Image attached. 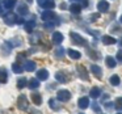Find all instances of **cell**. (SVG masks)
Returning a JSON list of instances; mask_svg holds the SVG:
<instances>
[{"label":"cell","instance_id":"6da1fadb","mask_svg":"<svg viewBox=\"0 0 122 114\" xmlns=\"http://www.w3.org/2000/svg\"><path fill=\"white\" fill-rule=\"evenodd\" d=\"M70 37H71L72 42H74L75 45H77V46H85V43H87V41H85L84 38L79 34V33L71 32V33H70Z\"/></svg>","mask_w":122,"mask_h":114},{"label":"cell","instance_id":"7a4b0ae2","mask_svg":"<svg viewBox=\"0 0 122 114\" xmlns=\"http://www.w3.org/2000/svg\"><path fill=\"white\" fill-rule=\"evenodd\" d=\"M17 108L20 110H26L29 108V102H28V98L25 94H20L17 98Z\"/></svg>","mask_w":122,"mask_h":114},{"label":"cell","instance_id":"3957f363","mask_svg":"<svg viewBox=\"0 0 122 114\" xmlns=\"http://www.w3.org/2000/svg\"><path fill=\"white\" fill-rule=\"evenodd\" d=\"M56 98H58L59 101H62V102H67V101L71 98V93L67 89H61L56 93Z\"/></svg>","mask_w":122,"mask_h":114},{"label":"cell","instance_id":"277c9868","mask_svg":"<svg viewBox=\"0 0 122 114\" xmlns=\"http://www.w3.org/2000/svg\"><path fill=\"white\" fill-rule=\"evenodd\" d=\"M41 19L45 22H51V21H54V20H56V15L54 13L53 11H45L41 15Z\"/></svg>","mask_w":122,"mask_h":114},{"label":"cell","instance_id":"5b68a950","mask_svg":"<svg viewBox=\"0 0 122 114\" xmlns=\"http://www.w3.org/2000/svg\"><path fill=\"white\" fill-rule=\"evenodd\" d=\"M38 1V5L42 7L43 9L49 11V9H53L55 7V3H54V0H37Z\"/></svg>","mask_w":122,"mask_h":114},{"label":"cell","instance_id":"8992f818","mask_svg":"<svg viewBox=\"0 0 122 114\" xmlns=\"http://www.w3.org/2000/svg\"><path fill=\"white\" fill-rule=\"evenodd\" d=\"M76 69H77V74H79V76H80V79H81V80H85V81H88V80H89L88 71H87V68H85L84 66H81V64H77Z\"/></svg>","mask_w":122,"mask_h":114},{"label":"cell","instance_id":"52a82bcc","mask_svg":"<svg viewBox=\"0 0 122 114\" xmlns=\"http://www.w3.org/2000/svg\"><path fill=\"white\" fill-rule=\"evenodd\" d=\"M4 22H5L7 25H13L17 22V16L16 13H13V12H8V13L4 16Z\"/></svg>","mask_w":122,"mask_h":114},{"label":"cell","instance_id":"ba28073f","mask_svg":"<svg viewBox=\"0 0 122 114\" xmlns=\"http://www.w3.org/2000/svg\"><path fill=\"white\" fill-rule=\"evenodd\" d=\"M55 79L58 80L59 83H67L70 80V77H68V75H67V72H64V71H58L55 74Z\"/></svg>","mask_w":122,"mask_h":114},{"label":"cell","instance_id":"9c48e42d","mask_svg":"<svg viewBox=\"0 0 122 114\" xmlns=\"http://www.w3.org/2000/svg\"><path fill=\"white\" fill-rule=\"evenodd\" d=\"M109 9V3L108 1H105V0H100L97 3V11L101 12V13H104V12H108Z\"/></svg>","mask_w":122,"mask_h":114},{"label":"cell","instance_id":"30bf717a","mask_svg":"<svg viewBox=\"0 0 122 114\" xmlns=\"http://www.w3.org/2000/svg\"><path fill=\"white\" fill-rule=\"evenodd\" d=\"M77 106L80 109H87L89 106V98L88 97H80L79 101H77Z\"/></svg>","mask_w":122,"mask_h":114},{"label":"cell","instance_id":"8fae6325","mask_svg":"<svg viewBox=\"0 0 122 114\" xmlns=\"http://www.w3.org/2000/svg\"><path fill=\"white\" fill-rule=\"evenodd\" d=\"M36 79H38V80H47L49 79V72H47V69H38L37 71V77Z\"/></svg>","mask_w":122,"mask_h":114},{"label":"cell","instance_id":"7c38bea8","mask_svg":"<svg viewBox=\"0 0 122 114\" xmlns=\"http://www.w3.org/2000/svg\"><path fill=\"white\" fill-rule=\"evenodd\" d=\"M24 69H25V71H28V72H33L36 69V63L33 60H25Z\"/></svg>","mask_w":122,"mask_h":114},{"label":"cell","instance_id":"4fadbf2b","mask_svg":"<svg viewBox=\"0 0 122 114\" xmlns=\"http://www.w3.org/2000/svg\"><path fill=\"white\" fill-rule=\"evenodd\" d=\"M91 71H92V74L96 75V77H98V79H100L101 75H102V69H101L97 64H92V66H91Z\"/></svg>","mask_w":122,"mask_h":114},{"label":"cell","instance_id":"5bb4252c","mask_svg":"<svg viewBox=\"0 0 122 114\" xmlns=\"http://www.w3.org/2000/svg\"><path fill=\"white\" fill-rule=\"evenodd\" d=\"M53 42L54 43H62L63 42V34L62 33H59V32H54L53 33Z\"/></svg>","mask_w":122,"mask_h":114},{"label":"cell","instance_id":"9a60e30c","mask_svg":"<svg viewBox=\"0 0 122 114\" xmlns=\"http://www.w3.org/2000/svg\"><path fill=\"white\" fill-rule=\"evenodd\" d=\"M89 96L92 98H98L101 96V89L97 88V87H93L92 89H91V92H89Z\"/></svg>","mask_w":122,"mask_h":114},{"label":"cell","instance_id":"2e32d148","mask_svg":"<svg viewBox=\"0 0 122 114\" xmlns=\"http://www.w3.org/2000/svg\"><path fill=\"white\" fill-rule=\"evenodd\" d=\"M67 54H68V56L71 59H80V56H81V54L79 53V51L76 50H72V49H68V51H67Z\"/></svg>","mask_w":122,"mask_h":114},{"label":"cell","instance_id":"e0dca14e","mask_svg":"<svg viewBox=\"0 0 122 114\" xmlns=\"http://www.w3.org/2000/svg\"><path fill=\"white\" fill-rule=\"evenodd\" d=\"M28 87H29L30 89H37V88L40 87V80L38 79H30L29 81H28Z\"/></svg>","mask_w":122,"mask_h":114},{"label":"cell","instance_id":"ac0fdd59","mask_svg":"<svg viewBox=\"0 0 122 114\" xmlns=\"http://www.w3.org/2000/svg\"><path fill=\"white\" fill-rule=\"evenodd\" d=\"M80 11H81V7H80L79 4L74 3V4H71V5H70V12H71V13H74V15H79V13H80Z\"/></svg>","mask_w":122,"mask_h":114},{"label":"cell","instance_id":"d6986e66","mask_svg":"<svg viewBox=\"0 0 122 114\" xmlns=\"http://www.w3.org/2000/svg\"><path fill=\"white\" fill-rule=\"evenodd\" d=\"M17 12H19L20 15H28L29 13V8L26 7V4H19V7H17Z\"/></svg>","mask_w":122,"mask_h":114},{"label":"cell","instance_id":"ffe728a7","mask_svg":"<svg viewBox=\"0 0 122 114\" xmlns=\"http://www.w3.org/2000/svg\"><path fill=\"white\" fill-rule=\"evenodd\" d=\"M32 101L36 105H41L42 104V97H41L40 93H32Z\"/></svg>","mask_w":122,"mask_h":114},{"label":"cell","instance_id":"44dd1931","mask_svg":"<svg viewBox=\"0 0 122 114\" xmlns=\"http://www.w3.org/2000/svg\"><path fill=\"white\" fill-rule=\"evenodd\" d=\"M12 71H13L15 74H21V72L24 71V68L21 67V64H20L19 62H15V63L12 64Z\"/></svg>","mask_w":122,"mask_h":114},{"label":"cell","instance_id":"7402d4cb","mask_svg":"<svg viewBox=\"0 0 122 114\" xmlns=\"http://www.w3.org/2000/svg\"><path fill=\"white\" fill-rule=\"evenodd\" d=\"M105 63H106V66H108L109 68H114V67H116V59L112 58V56H106Z\"/></svg>","mask_w":122,"mask_h":114},{"label":"cell","instance_id":"603a6c76","mask_svg":"<svg viewBox=\"0 0 122 114\" xmlns=\"http://www.w3.org/2000/svg\"><path fill=\"white\" fill-rule=\"evenodd\" d=\"M102 42L105 43V45H113V43H116V38L110 37V35H104Z\"/></svg>","mask_w":122,"mask_h":114},{"label":"cell","instance_id":"cb8c5ba5","mask_svg":"<svg viewBox=\"0 0 122 114\" xmlns=\"http://www.w3.org/2000/svg\"><path fill=\"white\" fill-rule=\"evenodd\" d=\"M63 56H64V49L62 47V46H58V47H56V50H55V58L62 59Z\"/></svg>","mask_w":122,"mask_h":114},{"label":"cell","instance_id":"d4e9b609","mask_svg":"<svg viewBox=\"0 0 122 114\" xmlns=\"http://www.w3.org/2000/svg\"><path fill=\"white\" fill-rule=\"evenodd\" d=\"M34 26H36L34 21H28L26 24H25V30H26V33H32L33 29H34Z\"/></svg>","mask_w":122,"mask_h":114},{"label":"cell","instance_id":"484cf974","mask_svg":"<svg viewBox=\"0 0 122 114\" xmlns=\"http://www.w3.org/2000/svg\"><path fill=\"white\" fill-rule=\"evenodd\" d=\"M17 0H5L4 1V7H5L7 9H12L15 5H16Z\"/></svg>","mask_w":122,"mask_h":114},{"label":"cell","instance_id":"4316f807","mask_svg":"<svg viewBox=\"0 0 122 114\" xmlns=\"http://www.w3.org/2000/svg\"><path fill=\"white\" fill-rule=\"evenodd\" d=\"M26 84H28V80L25 79V77H20L19 81H17V88H19V89H22V88L26 87Z\"/></svg>","mask_w":122,"mask_h":114},{"label":"cell","instance_id":"83f0119b","mask_svg":"<svg viewBox=\"0 0 122 114\" xmlns=\"http://www.w3.org/2000/svg\"><path fill=\"white\" fill-rule=\"evenodd\" d=\"M49 105H50V108L53 109V110H59V105H58L55 98H50V100H49Z\"/></svg>","mask_w":122,"mask_h":114},{"label":"cell","instance_id":"f1b7e54d","mask_svg":"<svg viewBox=\"0 0 122 114\" xmlns=\"http://www.w3.org/2000/svg\"><path fill=\"white\" fill-rule=\"evenodd\" d=\"M113 105L116 106V109H117V110H122V97L116 98V101H114V104H113Z\"/></svg>","mask_w":122,"mask_h":114},{"label":"cell","instance_id":"f546056e","mask_svg":"<svg viewBox=\"0 0 122 114\" xmlns=\"http://www.w3.org/2000/svg\"><path fill=\"white\" fill-rule=\"evenodd\" d=\"M119 81H121V80H119V76H117V75H113V76L110 77V84L114 85V87H116V85H118Z\"/></svg>","mask_w":122,"mask_h":114},{"label":"cell","instance_id":"4dcf8cb0","mask_svg":"<svg viewBox=\"0 0 122 114\" xmlns=\"http://www.w3.org/2000/svg\"><path fill=\"white\" fill-rule=\"evenodd\" d=\"M0 81L1 83L7 81V71L5 69H0Z\"/></svg>","mask_w":122,"mask_h":114},{"label":"cell","instance_id":"1f68e13d","mask_svg":"<svg viewBox=\"0 0 122 114\" xmlns=\"http://www.w3.org/2000/svg\"><path fill=\"white\" fill-rule=\"evenodd\" d=\"M88 55H89L92 59H95V60H97V59L100 58V56H98V54L96 53V51H93V50H88Z\"/></svg>","mask_w":122,"mask_h":114},{"label":"cell","instance_id":"d6a6232c","mask_svg":"<svg viewBox=\"0 0 122 114\" xmlns=\"http://www.w3.org/2000/svg\"><path fill=\"white\" fill-rule=\"evenodd\" d=\"M92 108H93V110L97 111V113L100 111V106H98V104H97V102H93V104H92Z\"/></svg>","mask_w":122,"mask_h":114},{"label":"cell","instance_id":"836d02e7","mask_svg":"<svg viewBox=\"0 0 122 114\" xmlns=\"http://www.w3.org/2000/svg\"><path fill=\"white\" fill-rule=\"evenodd\" d=\"M117 59H118V62H122V50H118V53H117Z\"/></svg>","mask_w":122,"mask_h":114},{"label":"cell","instance_id":"e575fe53","mask_svg":"<svg viewBox=\"0 0 122 114\" xmlns=\"http://www.w3.org/2000/svg\"><path fill=\"white\" fill-rule=\"evenodd\" d=\"M105 108L110 110V109H113V104H112V102H106V104H105Z\"/></svg>","mask_w":122,"mask_h":114},{"label":"cell","instance_id":"d590c367","mask_svg":"<svg viewBox=\"0 0 122 114\" xmlns=\"http://www.w3.org/2000/svg\"><path fill=\"white\" fill-rule=\"evenodd\" d=\"M30 114H42V113L38 111V110H36V109H32V110H30Z\"/></svg>","mask_w":122,"mask_h":114},{"label":"cell","instance_id":"8d00e7d4","mask_svg":"<svg viewBox=\"0 0 122 114\" xmlns=\"http://www.w3.org/2000/svg\"><path fill=\"white\" fill-rule=\"evenodd\" d=\"M61 8H62V9H66L67 5H66V4H61Z\"/></svg>","mask_w":122,"mask_h":114},{"label":"cell","instance_id":"74e56055","mask_svg":"<svg viewBox=\"0 0 122 114\" xmlns=\"http://www.w3.org/2000/svg\"><path fill=\"white\" fill-rule=\"evenodd\" d=\"M3 13V9H1V7H0V15Z\"/></svg>","mask_w":122,"mask_h":114},{"label":"cell","instance_id":"f35d334b","mask_svg":"<svg viewBox=\"0 0 122 114\" xmlns=\"http://www.w3.org/2000/svg\"><path fill=\"white\" fill-rule=\"evenodd\" d=\"M28 3H33V0H26Z\"/></svg>","mask_w":122,"mask_h":114},{"label":"cell","instance_id":"ab89813d","mask_svg":"<svg viewBox=\"0 0 122 114\" xmlns=\"http://www.w3.org/2000/svg\"><path fill=\"white\" fill-rule=\"evenodd\" d=\"M119 45H121V46H122V38H121V41H119Z\"/></svg>","mask_w":122,"mask_h":114},{"label":"cell","instance_id":"60d3db41","mask_svg":"<svg viewBox=\"0 0 122 114\" xmlns=\"http://www.w3.org/2000/svg\"><path fill=\"white\" fill-rule=\"evenodd\" d=\"M119 21H121V24H122V16H121V17H119Z\"/></svg>","mask_w":122,"mask_h":114},{"label":"cell","instance_id":"b9f144b4","mask_svg":"<svg viewBox=\"0 0 122 114\" xmlns=\"http://www.w3.org/2000/svg\"><path fill=\"white\" fill-rule=\"evenodd\" d=\"M72 1H76V0H72Z\"/></svg>","mask_w":122,"mask_h":114},{"label":"cell","instance_id":"7bdbcfd3","mask_svg":"<svg viewBox=\"0 0 122 114\" xmlns=\"http://www.w3.org/2000/svg\"><path fill=\"white\" fill-rule=\"evenodd\" d=\"M118 114H122V113H118Z\"/></svg>","mask_w":122,"mask_h":114},{"label":"cell","instance_id":"ee69618b","mask_svg":"<svg viewBox=\"0 0 122 114\" xmlns=\"http://www.w3.org/2000/svg\"><path fill=\"white\" fill-rule=\"evenodd\" d=\"M80 114H83V113H80Z\"/></svg>","mask_w":122,"mask_h":114}]
</instances>
